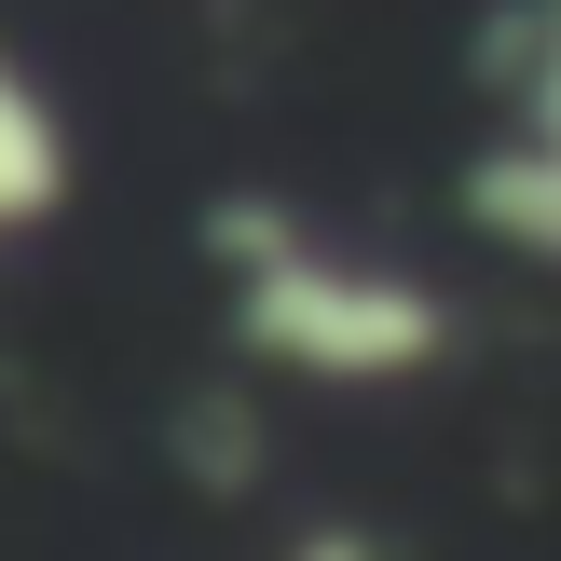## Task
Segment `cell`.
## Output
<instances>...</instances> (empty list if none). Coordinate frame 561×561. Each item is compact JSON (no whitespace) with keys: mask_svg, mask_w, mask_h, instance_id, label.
<instances>
[{"mask_svg":"<svg viewBox=\"0 0 561 561\" xmlns=\"http://www.w3.org/2000/svg\"><path fill=\"white\" fill-rule=\"evenodd\" d=\"M55 206V110L14 82V55H0V233L14 219H42Z\"/></svg>","mask_w":561,"mask_h":561,"instance_id":"cell-1","label":"cell"},{"mask_svg":"<svg viewBox=\"0 0 561 561\" xmlns=\"http://www.w3.org/2000/svg\"><path fill=\"white\" fill-rule=\"evenodd\" d=\"M548 137H561V82H548Z\"/></svg>","mask_w":561,"mask_h":561,"instance_id":"cell-2","label":"cell"}]
</instances>
